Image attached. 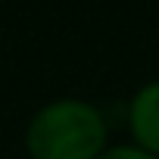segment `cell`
<instances>
[{"instance_id": "cell-1", "label": "cell", "mask_w": 159, "mask_h": 159, "mask_svg": "<svg viewBox=\"0 0 159 159\" xmlns=\"http://www.w3.org/2000/svg\"><path fill=\"white\" fill-rule=\"evenodd\" d=\"M109 143L106 112L84 97L47 100L22 131L28 159H97Z\"/></svg>"}, {"instance_id": "cell-2", "label": "cell", "mask_w": 159, "mask_h": 159, "mask_svg": "<svg viewBox=\"0 0 159 159\" xmlns=\"http://www.w3.org/2000/svg\"><path fill=\"white\" fill-rule=\"evenodd\" d=\"M128 140L159 159V78L140 84L125 109Z\"/></svg>"}, {"instance_id": "cell-3", "label": "cell", "mask_w": 159, "mask_h": 159, "mask_svg": "<svg viewBox=\"0 0 159 159\" xmlns=\"http://www.w3.org/2000/svg\"><path fill=\"white\" fill-rule=\"evenodd\" d=\"M97 159H156V156H150L147 150L134 147L131 140H122V143H109Z\"/></svg>"}]
</instances>
